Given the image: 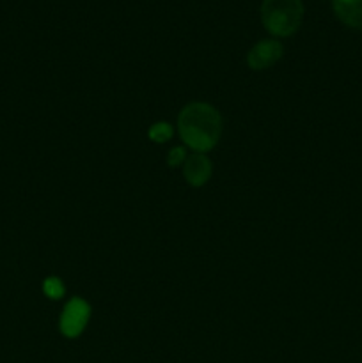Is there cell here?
<instances>
[{
	"instance_id": "cell-8",
	"label": "cell",
	"mask_w": 362,
	"mask_h": 363,
	"mask_svg": "<svg viewBox=\"0 0 362 363\" xmlns=\"http://www.w3.org/2000/svg\"><path fill=\"white\" fill-rule=\"evenodd\" d=\"M43 291H45V294L50 300H60L64 293H66V287H64L62 280L59 277H48L45 284H43Z\"/></svg>"
},
{
	"instance_id": "cell-4",
	"label": "cell",
	"mask_w": 362,
	"mask_h": 363,
	"mask_svg": "<svg viewBox=\"0 0 362 363\" xmlns=\"http://www.w3.org/2000/svg\"><path fill=\"white\" fill-rule=\"evenodd\" d=\"M284 46L277 39H263L256 43L247 53V66L254 71H263L273 66L283 57Z\"/></svg>"
},
{
	"instance_id": "cell-3",
	"label": "cell",
	"mask_w": 362,
	"mask_h": 363,
	"mask_svg": "<svg viewBox=\"0 0 362 363\" xmlns=\"http://www.w3.org/2000/svg\"><path fill=\"white\" fill-rule=\"evenodd\" d=\"M91 319V305L82 298H71L62 308L59 330L66 339H77L85 332Z\"/></svg>"
},
{
	"instance_id": "cell-1",
	"label": "cell",
	"mask_w": 362,
	"mask_h": 363,
	"mask_svg": "<svg viewBox=\"0 0 362 363\" xmlns=\"http://www.w3.org/2000/svg\"><path fill=\"white\" fill-rule=\"evenodd\" d=\"M177 133L195 152L212 151L222 135V117L209 103L192 101L180 112Z\"/></svg>"
},
{
	"instance_id": "cell-5",
	"label": "cell",
	"mask_w": 362,
	"mask_h": 363,
	"mask_svg": "<svg viewBox=\"0 0 362 363\" xmlns=\"http://www.w3.org/2000/svg\"><path fill=\"white\" fill-rule=\"evenodd\" d=\"M183 176L190 186H204L212 177V162L204 152H194L187 156L183 163Z\"/></svg>"
},
{
	"instance_id": "cell-9",
	"label": "cell",
	"mask_w": 362,
	"mask_h": 363,
	"mask_svg": "<svg viewBox=\"0 0 362 363\" xmlns=\"http://www.w3.org/2000/svg\"><path fill=\"white\" fill-rule=\"evenodd\" d=\"M187 160V149L185 147H172L167 155V163L170 167H180Z\"/></svg>"
},
{
	"instance_id": "cell-2",
	"label": "cell",
	"mask_w": 362,
	"mask_h": 363,
	"mask_svg": "<svg viewBox=\"0 0 362 363\" xmlns=\"http://www.w3.org/2000/svg\"><path fill=\"white\" fill-rule=\"evenodd\" d=\"M304 18L302 0H263L261 20L266 30L286 38L298 30Z\"/></svg>"
},
{
	"instance_id": "cell-6",
	"label": "cell",
	"mask_w": 362,
	"mask_h": 363,
	"mask_svg": "<svg viewBox=\"0 0 362 363\" xmlns=\"http://www.w3.org/2000/svg\"><path fill=\"white\" fill-rule=\"evenodd\" d=\"M334 13L351 28H362V0H332Z\"/></svg>"
},
{
	"instance_id": "cell-7",
	"label": "cell",
	"mask_w": 362,
	"mask_h": 363,
	"mask_svg": "<svg viewBox=\"0 0 362 363\" xmlns=\"http://www.w3.org/2000/svg\"><path fill=\"white\" fill-rule=\"evenodd\" d=\"M149 140L156 142V144H163V142L172 138V126L169 123H155L148 131Z\"/></svg>"
}]
</instances>
